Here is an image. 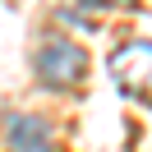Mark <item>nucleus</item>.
Masks as SVG:
<instances>
[{
  "instance_id": "1",
  "label": "nucleus",
  "mask_w": 152,
  "mask_h": 152,
  "mask_svg": "<svg viewBox=\"0 0 152 152\" xmlns=\"http://www.w3.org/2000/svg\"><path fill=\"white\" fill-rule=\"evenodd\" d=\"M32 69H37V78L46 88H78L88 78V51L78 46V42H69V37H42V46H37V56H32Z\"/></svg>"
},
{
  "instance_id": "2",
  "label": "nucleus",
  "mask_w": 152,
  "mask_h": 152,
  "mask_svg": "<svg viewBox=\"0 0 152 152\" xmlns=\"http://www.w3.org/2000/svg\"><path fill=\"white\" fill-rule=\"evenodd\" d=\"M5 148L10 152H60L56 129L37 111H10L5 115Z\"/></svg>"
},
{
  "instance_id": "3",
  "label": "nucleus",
  "mask_w": 152,
  "mask_h": 152,
  "mask_svg": "<svg viewBox=\"0 0 152 152\" xmlns=\"http://www.w3.org/2000/svg\"><path fill=\"white\" fill-rule=\"evenodd\" d=\"M111 78L120 88H148L152 83V37H129L111 51Z\"/></svg>"
},
{
  "instance_id": "4",
  "label": "nucleus",
  "mask_w": 152,
  "mask_h": 152,
  "mask_svg": "<svg viewBox=\"0 0 152 152\" xmlns=\"http://www.w3.org/2000/svg\"><path fill=\"white\" fill-rule=\"evenodd\" d=\"M88 10H138V0H83Z\"/></svg>"
}]
</instances>
